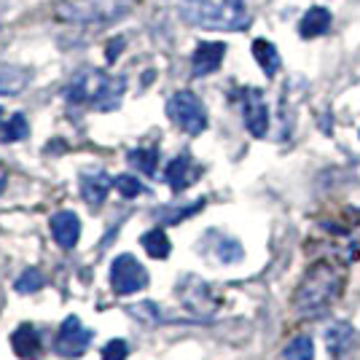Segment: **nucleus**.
Listing matches in <instances>:
<instances>
[{
	"instance_id": "nucleus-1",
	"label": "nucleus",
	"mask_w": 360,
	"mask_h": 360,
	"mask_svg": "<svg viewBox=\"0 0 360 360\" xmlns=\"http://www.w3.org/2000/svg\"><path fill=\"white\" fill-rule=\"evenodd\" d=\"M342 288H345L342 266L330 261H320L304 274V280L293 293V307L299 315H320L342 296Z\"/></svg>"
},
{
	"instance_id": "nucleus-2",
	"label": "nucleus",
	"mask_w": 360,
	"mask_h": 360,
	"mask_svg": "<svg viewBox=\"0 0 360 360\" xmlns=\"http://www.w3.org/2000/svg\"><path fill=\"white\" fill-rule=\"evenodd\" d=\"M127 91L124 75H108L103 70H81L65 89V100L73 105H91L94 110H116Z\"/></svg>"
},
{
	"instance_id": "nucleus-3",
	"label": "nucleus",
	"mask_w": 360,
	"mask_h": 360,
	"mask_svg": "<svg viewBox=\"0 0 360 360\" xmlns=\"http://www.w3.org/2000/svg\"><path fill=\"white\" fill-rule=\"evenodd\" d=\"M137 0H57L54 16L65 25L78 27H108L127 16Z\"/></svg>"
},
{
	"instance_id": "nucleus-4",
	"label": "nucleus",
	"mask_w": 360,
	"mask_h": 360,
	"mask_svg": "<svg viewBox=\"0 0 360 360\" xmlns=\"http://www.w3.org/2000/svg\"><path fill=\"white\" fill-rule=\"evenodd\" d=\"M178 16L186 25L207 27V30H245L250 16L245 8H231L224 0H180Z\"/></svg>"
},
{
	"instance_id": "nucleus-5",
	"label": "nucleus",
	"mask_w": 360,
	"mask_h": 360,
	"mask_svg": "<svg viewBox=\"0 0 360 360\" xmlns=\"http://www.w3.org/2000/svg\"><path fill=\"white\" fill-rule=\"evenodd\" d=\"M167 116L172 119V124H178L186 135H202L207 129V110L202 105V100L188 89L175 91L167 100Z\"/></svg>"
},
{
	"instance_id": "nucleus-6",
	"label": "nucleus",
	"mask_w": 360,
	"mask_h": 360,
	"mask_svg": "<svg viewBox=\"0 0 360 360\" xmlns=\"http://www.w3.org/2000/svg\"><path fill=\"white\" fill-rule=\"evenodd\" d=\"M110 288L116 296H132L148 288V271L132 253H121L110 264Z\"/></svg>"
},
{
	"instance_id": "nucleus-7",
	"label": "nucleus",
	"mask_w": 360,
	"mask_h": 360,
	"mask_svg": "<svg viewBox=\"0 0 360 360\" xmlns=\"http://www.w3.org/2000/svg\"><path fill=\"white\" fill-rule=\"evenodd\" d=\"M94 339V330L84 328L81 320L75 315L65 317L60 333H57V342H54V349L60 352L62 358H81L86 352V347L91 345Z\"/></svg>"
},
{
	"instance_id": "nucleus-8",
	"label": "nucleus",
	"mask_w": 360,
	"mask_h": 360,
	"mask_svg": "<svg viewBox=\"0 0 360 360\" xmlns=\"http://www.w3.org/2000/svg\"><path fill=\"white\" fill-rule=\"evenodd\" d=\"M242 119L253 137H266L269 132V108L264 103V94L258 89L242 91Z\"/></svg>"
},
{
	"instance_id": "nucleus-9",
	"label": "nucleus",
	"mask_w": 360,
	"mask_h": 360,
	"mask_svg": "<svg viewBox=\"0 0 360 360\" xmlns=\"http://www.w3.org/2000/svg\"><path fill=\"white\" fill-rule=\"evenodd\" d=\"M224 57H226V44H221V41H202L194 49V57H191V73L196 78L215 73L221 68Z\"/></svg>"
},
{
	"instance_id": "nucleus-10",
	"label": "nucleus",
	"mask_w": 360,
	"mask_h": 360,
	"mask_svg": "<svg viewBox=\"0 0 360 360\" xmlns=\"http://www.w3.org/2000/svg\"><path fill=\"white\" fill-rule=\"evenodd\" d=\"M49 226H51V237H54L57 245L65 248V250L75 248L78 240H81V221H78V215H75L73 210L54 212Z\"/></svg>"
},
{
	"instance_id": "nucleus-11",
	"label": "nucleus",
	"mask_w": 360,
	"mask_h": 360,
	"mask_svg": "<svg viewBox=\"0 0 360 360\" xmlns=\"http://www.w3.org/2000/svg\"><path fill=\"white\" fill-rule=\"evenodd\" d=\"M110 186H113V178L108 175L105 169H86V172H81V196L94 210L105 202Z\"/></svg>"
},
{
	"instance_id": "nucleus-12",
	"label": "nucleus",
	"mask_w": 360,
	"mask_h": 360,
	"mask_svg": "<svg viewBox=\"0 0 360 360\" xmlns=\"http://www.w3.org/2000/svg\"><path fill=\"white\" fill-rule=\"evenodd\" d=\"M196 175H199V169L194 167V162H191V156L188 153H180V156H175L169 165H167L165 169V180L167 186L175 191V194H180V191H186L191 183L196 180Z\"/></svg>"
},
{
	"instance_id": "nucleus-13",
	"label": "nucleus",
	"mask_w": 360,
	"mask_h": 360,
	"mask_svg": "<svg viewBox=\"0 0 360 360\" xmlns=\"http://www.w3.org/2000/svg\"><path fill=\"white\" fill-rule=\"evenodd\" d=\"M191 283H194V288H186V283H183L178 288V296H183L186 307L191 312H212L215 309V299L210 296V285L199 283L196 277H191Z\"/></svg>"
},
{
	"instance_id": "nucleus-14",
	"label": "nucleus",
	"mask_w": 360,
	"mask_h": 360,
	"mask_svg": "<svg viewBox=\"0 0 360 360\" xmlns=\"http://www.w3.org/2000/svg\"><path fill=\"white\" fill-rule=\"evenodd\" d=\"M330 22H333V16H330L328 8H320V6L309 8L299 22L301 38H320V35H326L330 30Z\"/></svg>"
},
{
	"instance_id": "nucleus-15",
	"label": "nucleus",
	"mask_w": 360,
	"mask_h": 360,
	"mask_svg": "<svg viewBox=\"0 0 360 360\" xmlns=\"http://www.w3.org/2000/svg\"><path fill=\"white\" fill-rule=\"evenodd\" d=\"M11 347L19 358H38L41 352V333L32 328L30 323L19 326V328L11 333Z\"/></svg>"
},
{
	"instance_id": "nucleus-16",
	"label": "nucleus",
	"mask_w": 360,
	"mask_h": 360,
	"mask_svg": "<svg viewBox=\"0 0 360 360\" xmlns=\"http://www.w3.org/2000/svg\"><path fill=\"white\" fill-rule=\"evenodd\" d=\"M253 57H255V62L261 65V70H264L266 78H274V75L280 73L283 60H280V51H277V46L274 44L264 41V38H255L253 41Z\"/></svg>"
},
{
	"instance_id": "nucleus-17",
	"label": "nucleus",
	"mask_w": 360,
	"mask_h": 360,
	"mask_svg": "<svg viewBox=\"0 0 360 360\" xmlns=\"http://www.w3.org/2000/svg\"><path fill=\"white\" fill-rule=\"evenodd\" d=\"M30 70L19 65H3L0 62V94H19L30 84Z\"/></svg>"
},
{
	"instance_id": "nucleus-18",
	"label": "nucleus",
	"mask_w": 360,
	"mask_h": 360,
	"mask_svg": "<svg viewBox=\"0 0 360 360\" xmlns=\"http://www.w3.org/2000/svg\"><path fill=\"white\" fill-rule=\"evenodd\" d=\"M140 245H143V250L150 255V258H167L169 250H172V245H169V237L165 234V229H150L146 231L143 237H140Z\"/></svg>"
},
{
	"instance_id": "nucleus-19",
	"label": "nucleus",
	"mask_w": 360,
	"mask_h": 360,
	"mask_svg": "<svg viewBox=\"0 0 360 360\" xmlns=\"http://www.w3.org/2000/svg\"><path fill=\"white\" fill-rule=\"evenodd\" d=\"M129 165L135 167L137 172L143 175H156V167H159V150L156 148H135L129 150Z\"/></svg>"
},
{
	"instance_id": "nucleus-20",
	"label": "nucleus",
	"mask_w": 360,
	"mask_h": 360,
	"mask_svg": "<svg viewBox=\"0 0 360 360\" xmlns=\"http://www.w3.org/2000/svg\"><path fill=\"white\" fill-rule=\"evenodd\" d=\"M285 360H315V345L309 336H296L293 342H288L283 349Z\"/></svg>"
},
{
	"instance_id": "nucleus-21",
	"label": "nucleus",
	"mask_w": 360,
	"mask_h": 360,
	"mask_svg": "<svg viewBox=\"0 0 360 360\" xmlns=\"http://www.w3.org/2000/svg\"><path fill=\"white\" fill-rule=\"evenodd\" d=\"M27 135H30V124H27V119H25L22 113H14V116L8 119V124L3 127L0 140H3V143H19V140H25Z\"/></svg>"
},
{
	"instance_id": "nucleus-22",
	"label": "nucleus",
	"mask_w": 360,
	"mask_h": 360,
	"mask_svg": "<svg viewBox=\"0 0 360 360\" xmlns=\"http://www.w3.org/2000/svg\"><path fill=\"white\" fill-rule=\"evenodd\" d=\"M349 339H352V326L349 323H336L326 333V342H328V349L333 355H342V349L347 347Z\"/></svg>"
},
{
	"instance_id": "nucleus-23",
	"label": "nucleus",
	"mask_w": 360,
	"mask_h": 360,
	"mask_svg": "<svg viewBox=\"0 0 360 360\" xmlns=\"http://www.w3.org/2000/svg\"><path fill=\"white\" fill-rule=\"evenodd\" d=\"M14 288H16V293H35V290L44 288V274L35 269V266H30V269H25L16 277Z\"/></svg>"
},
{
	"instance_id": "nucleus-24",
	"label": "nucleus",
	"mask_w": 360,
	"mask_h": 360,
	"mask_svg": "<svg viewBox=\"0 0 360 360\" xmlns=\"http://www.w3.org/2000/svg\"><path fill=\"white\" fill-rule=\"evenodd\" d=\"M215 255H218L221 264H237V261H242L245 250L237 240H221L215 245Z\"/></svg>"
},
{
	"instance_id": "nucleus-25",
	"label": "nucleus",
	"mask_w": 360,
	"mask_h": 360,
	"mask_svg": "<svg viewBox=\"0 0 360 360\" xmlns=\"http://www.w3.org/2000/svg\"><path fill=\"white\" fill-rule=\"evenodd\" d=\"M113 186L119 188V194L124 199H135V196L146 194V186L135 175H119V178H113Z\"/></svg>"
},
{
	"instance_id": "nucleus-26",
	"label": "nucleus",
	"mask_w": 360,
	"mask_h": 360,
	"mask_svg": "<svg viewBox=\"0 0 360 360\" xmlns=\"http://www.w3.org/2000/svg\"><path fill=\"white\" fill-rule=\"evenodd\" d=\"M205 207V199H196L191 207H178V210H159L156 215H159V221L162 224H180L183 218H191L194 212H199Z\"/></svg>"
},
{
	"instance_id": "nucleus-27",
	"label": "nucleus",
	"mask_w": 360,
	"mask_h": 360,
	"mask_svg": "<svg viewBox=\"0 0 360 360\" xmlns=\"http://www.w3.org/2000/svg\"><path fill=\"white\" fill-rule=\"evenodd\" d=\"M127 355H129V345L124 339H110L103 347V360H127Z\"/></svg>"
},
{
	"instance_id": "nucleus-28",
	"label": "nucleus",
	"mask_w": 360,
	"mask_h": 360,
	"mask_svg": "<svg viewBox=\"0 0 360 360\" xmlns=\"http://www.w3.org/2000/svg\"><path fill=\"white\" fill-rule=\"evenodd\" d=\"M121 51H124V38H113V41H110V46H108V51H105V60L113 62Z\"/></svg>"
},
{
	"instance_id": "nucleus-29",
	"label": "nucleus",
	"mask_w": 360,
	"mask_h": 360,
	"mask_svg": "<svg viewBox=\"0 0 360 360\" xmlns=\"http://www.w3.org/2000/svg\"><path fill=\"white\" fill-rule=\"evenodd\" d=\"M6 183H8V172H6V167L0 165V194H3V188H6Z\"/></svg>"
},
{
	"instance_id": "nucleus-30",
	"label": "nucleus",
	"mask_w": 360,
	"mask_h": 360,
	"mask_svg": "<svg viewBox=\"0 0 360 360\" xmlns=\"http://www.w3.org/2000/svg\"><path fill=\"white\" fill-rule=\"evenodd\" d=\"M226 6H231V8H245V0H224Z\"/></svg>"
},
{
	"instance_id": "nucleus-31",
	"label": "nucleus",
	"mask_w": 360,
	"mask_h": 360,
	"mask_svg": "<svg viewBox=\"0 0 360 360\" xmlns=\"http://www.w3.org/2000/svg\"><path fill=\"white\" fill-rule=\"evenodd\" d=\"M0 129H3V108H0Z\"/></svg>"
}]
</instances>
